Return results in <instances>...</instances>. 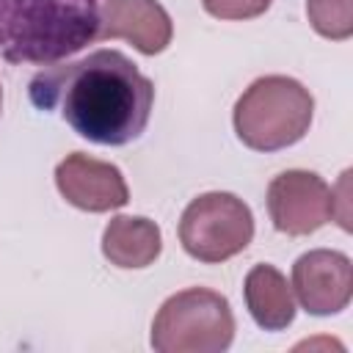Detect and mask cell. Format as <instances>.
<instances>
[{
    "label": "cell",
    "mask_w": 353,
    "mask_h": 353,
    "mask_svg": "<svg viewBox=\"0 0 353 353\" xmlns=\"http://www.w3.org/2000/svg\"><path fill=\"white\" fill-rule=\"evenodd\" d=\"M39 110L58 116L85 141L124 146L135 141L152 116L154 85L119 50H97L83 61L44 66L28 85Z\"/></svg>",
    "instance_id": "1"
},
{
    "label": "cell",
    "mask_w": 353,
    "mask_h": 353,
    "mask_svg": "<svg viewBox=\"0 0 353 353\" xmlns=\"http://www.w3.org/2000/svg\"><path fill=\"white\" fill-rule=\"evenodd\" d=\"M102 0H0V55L52 66L99 39Z\"/></svg>",
    "instance_id": "2"
},
{
    "label": "cell",
    "mask_w": 353,
    "mask_h": 353,
    "mask_svg": "<svg viewBox=\"0 0 353 353\" xmlns=\"http://www.w3.org/2000/svg\"><path fill=\"white\" fill-rule=\"evenodd\" d=\"M314 99L309 88L284 74L254 80L234 105V132L256 152H276L298 143L312 124Z\"/></svg>",
    "instance_id": "3"
},
{
    "label": "cell",
    "mask_w": 353,
    "mask_h": 353,
    "mask_svg": "<svg viewBox=\"0 0 353 353\" xmlns=\"http://www.w3.org/2000/svg\"><path fill=\"white\" fill-rule=\"evenodd\" d=\"M234 339V314L229 301L204 287L171 295L152 323V347L157 353H223Z\"/></svg>",
    "instance_id": "4"
},
{
    "label": "cell",
    "mask_w": 353,
    "mask_h": 353,
    "mask_svg": "<svg viewBox=\"0 0 353 353\" xmlns=\"http://www.w3.org/2000/svg\"><path fill=\"white\" fill-rule=\"evenodd\" d=\"M254 237V215L243 199L234 193H201L193 199L179 221L182 248L207 265L226 262L245 251Z\"/></svg>",
    "instance_id": "5"
},
{
    "label": "cell",
    "mask_w": 353,
    "mask_h": 353,
    "mask_svg": "<svg viewBox=\"0 0 353 353\" xmlns=\"http://www.w3.org/2000/svg\"><path fill=\"white\" fill-rule=\"evenodd\" d=\"M268 212L279 232L312 234L334 218L331 188L314 171H281L268 185Z\"/></svg>",
    "instance_id": "6"
},
{
    "label": "cell",
    "mask_w": 353,
    "mask_h": 353,
    "mask_svg": "<svg viewBox=\"0 0 353 353\" xmlns=\"http://www.w3.org/2000/svg\"><path fill=\"white\" fill-rule=\"evenodd\" d=\"M301 306L314 317L347 309L353 295V265L342 251L314 248L295 259L292 284Z\"/></svg>",
    "instance_id": "7"
},
{
    "label": "cell",
    "mask_w": 353,
    "mask_h": 353,
    "mask_svg": "<svg viewBox=\"0 0 353 353\" xmlns=\"http://www.w3.org/2000/svg\"><path fill=\"white\" fill-rule=\"evenodd\" d=\"M61 196L85 212H110L130 201L127 182L113 163L88 157L83 152L66 154L55 168Z\"/></svg>",
    "instance_id": "8"
},
{
    "label": "cell",
    "mask_w": 353,
    "mask_h": 353,
    "mask_svg": "<svg viewBox=\"0 0 353 353\" xmlns=\"http://www.w3.org/2000/svg\"><path fill=\"white\" fill-rule=\"evenodd\" d=\"M171 17L157 0H105L99 6V39H124L143 55L171 44Z\"/></svg>",
    "instance_id": "9"
},
{
    "label": "cell",
    "mask_w": 353,
    "mask_h": 353,
    "mask_svg": "<svg viewBox=\"0 0 353 353\" xmlns=\"http://www.w3.org/2000/svg\"><path fill=\"white\" fill-rule=\"evenodd\" d=\"M160 226L143 215H116L102 232V254L116 268H149L160 256Z\"/></svg>",
    "instance_id": "10"
},
{
    "label": "cell",
    "mask_w": 353,
    "mask_h": 353,
    "mask_svg": "<svg viewBox=\"0 0 353 353\" xmlns=\"http://www.w3.org/2000/svg\"><path fill=\"white\" fill-rule=\"evenodd\" d=\"M245 306L265 331H284L295 320V298L284 273L273 265H254L245 276Z\"/></svg>",
    "instance_id": "11"
},
{
    "label": "cell",
    "mask_w": 353,
    "mask_h": 353,
    "mask_svg": "<svg viewBox=\"0 0 353 353\" xmlns=\"http://www.w3.org/2000/svg\"><path fill=\"white\" fill-rule=\"evenodd\" d=\"M306 17L325 39L345 41L353 36V0H306Z\"/></svg>",
    "instance_id": "12"
},
{
    "label": "cell",
    "mask_w": 353,
    "mask_h": 353,
    "mask_svg": "<svg viewBox=\"0 0 353 353\" xmlns=\"http://www.w3.org/2000/svg\"><path fill=\"white\" fill-rule=\"evenodd\" d=\"M273 0H201L204 11L215 19H254L270 8Z\"/></svg>",
    "instance_id": "13"
},
{
    "label": "cell",
    "mask_w": 353,
    "mask_h": 353,
    "mask_svg": "<svg viewBox=\"0 0 353 353\" xmlns=\"http://www.w3.org/2000/svg\"><path fill=\"white\" fill-rule=\"evenodd\" d=\"M0 105H3V94H0Z\"/></svg>",
    "instance_id": "14"
}]
</instances>
